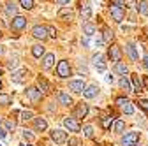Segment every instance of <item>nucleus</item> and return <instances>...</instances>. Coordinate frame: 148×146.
I'll use <instances>...</instances> for the list:
<instances>
[{
  "mask_svg": "<svg viewBox=\"0 0 148 146\" xmlns=\"http://www.w3.org/2000/svg\"><path fill=\"white\" fill-rule=\"evenodd\" d=\"M138 141H139L138 132H127L122 137V146H138Z\"/></svg>",
  "mask_w": 148,
  "mask_h": 146,
  "instance_id": "f257e3e1",
  "label": "nucleus"
},
{
  "mask_svg": "<svg viewBox=\"0 0 148 146\" xmlns=\"http://www.w3.org/2000/svg\"><path fill=\"white\" fill-rule=\"evenodd\" d=\"M109 12H111V18L116 21V23H122L123 21V16H125V12H123V9H122V5H118V4H113L109 7Z\"/></svg>",
  "mask_w": 148,
  "mask_h": 146,
  "instance_id": "f03ea898",
  "label": "nucleus"
},
{
  "mask_svg": "<svg viewBox=\"0 0 148 146\" xmlns=\"http://www.w3.org/2000/svg\"><path fill=\"white\" fill-rule=\"evenodd\" d=\"M116 104H118V107L122 109L125 115H132V113H134V107H132V104H131V100H129V99L118 97V99H116Z\"/></svg>",
  "mask_w": 148,
  "mask_h": 146,
  "instance_id": "7ed1b4c3",
  "label": "nucleus"
},
{
  "mask_svg": "<svg viewBox=\"0 0 148 146\" xmlns=\"http://www.w3.org/2000/svg\"><path fill=\"white\" fill-rule=\"evenodd\" d=\"M32 35H34L35 39H41V41L48 39V37H49V33H48V27H42V25H35V27L32 28Z\"/></svg>",
  "mask_w": 148,
  "mask_h": 146,
  "instance_id": "20e7f679",
  "label": "nucleus"
},
{
  "mask_svg": "<svg viewBox=\"0 0 148 146\" xmlns=\"http://www.w3.org/2000/svg\"><path fill=\"white\" fill-rule=\"evenodd\" d=\"M57 74L60 78H69L71 76V67H69V62L67 60L58 62V65H57Z\"/></svg>",
  "mask_w": 148,
  "mask_h": 146,
  "instance_id": "39448f33",
  "label": "nucleus"
},
{
  "mask_svg": "<svg viewBox=\"0 0 148 146\" xmlns=\"http://www.w3.org/2000/svg\"><path fill=\"white\" fill-rule=\"evenodd\" d=\"M27 27V18L25 16H14V20H12V23H11V28L14 30V32H20V30H23Z\"/></svg>",
  "mask_w": 148,
  "mask_h": 146,
  "instance_id": "423d86ee",
  "label": "nucleus"
},
{
  "mask_svg": "<svg viewBox=\"0 0 148 146\" xmlns=\"http://www.w3.org/2000/svg\"><path fill=\"white\" fill-rule=\"evenodd\" d=\"M64 125H65V129H69L71 132H79L81 130V125H79V121L76 120V118H65L64 120Z\"/></svg>",
  "mask_w": 148,
  "mask_h": 146,
  "instance_id": "0eeeda50",
  "label": "nucleus"
},
{
  "mask_svg": "<svg viewBox=\"0 0 148 146\" xmlns=\"http://www.w3.org/2000/svg\"><path fill=\"white\" fill-rule=\"evenodd\" d=\"M51 139L57 144H64L67 141V134L64 130H60V129H55V130H51Z\"/></svg>",
  "mask_w": 148,
  "mask_h": 146,
  "instance_id": "6e6552de",
  "label": "nucleus"
},
{
  "mask_svg": "<svg viewBox=\"0 0 148 146\" xmlns=\"http://www.w3.org/2000/svg\"><path fill=\"white\" fill-rule=\"evenodd\" d=\"M27 95H28V99H30L32 102H39V100L42 99V92H41L39 88H35V86H32V88L27 90Z\"/></svg>",
  "mask_w": 148,
  "mask_h": 146,
  "instance_id": "1a4fd4ad",
  "label": "nucleus"
},
{
  "mask_svg": "<svg viewBox=\"0 0 148 146\" xmlns=\"http://www.w3.org/2000/svg\"><path fill=\"white\" fill-rule=\"evenodd\" d=\"M88 115V104H85V102H81V104H78V107L74 109V118H85Z\"/></svg>",
  "mask_w": 148,
  "mask_h": 146,
  "instance_id": "9d476101",
  "label": "nucleus"
},
{
  "mask_svg": "<svg viewBox=\"0 0 148 146\" xmlns=\"http://www.w3.org/2000/svg\"><path fill=\"white\" fill-rule=\"evenodd\" d=\"M69 88L72 90V92L79 93V92H83V90L86 88V85H85V81H83V79H74V81H71V83H69Z\"/></svg>",
  "mask_w": 148,
  "mask_h": 146,
  "instance_id": "9b49d317",
  "label": "nucleus"
},
{
  "mask_svg": "<svg viewBox=\"0 0 148 146\" xmlns=\"http://www.w3.org/2000/svg\"><path fill=\"white\" fill-rule=\"evenodd\" d=\"M92 62H94V65H95V69L99 72H104L106 70V63H104V57H102V55H94Z\"/></svg>",
  "mask_w": 148,
  "mask_h": 146,
  "instance_id": "f8f14e48",
  "label": "nucleus"
},
{
  "mask_svg": "<svg viewBox=\"0 0 148 146\" xmlns=\"http://www.w3.org/2000/svg\"><path fill=\"white\" fill-rule=\"evenodd\" d=\"M28 76V70L27 69H21V70H16V72H12V81L14 83H23L25 81V78Z\"/></svg>",
  "mask_w": 148,
  "mask_h": 146,
  "instance_id": "ddd939ff",
  "label": "nucleus"
},
{
  "mask_svg": "<svg viewBox=\"0 0 148 146\" xmlns=\"http://www.w3.org/2000/svg\"><path fill=\"white\" fill-rule=\"evenodd\" d=\"M108 55H109V58L113 60V62H120V60H122V49H120L118 46H111Z\"/></svg>",
  "mask_w": 148,
  "mask_h": 146,
  "instance_id": "4468645a",
  "label": "nucleus"
},
{
  "mask_svg": "<svg viewBox=\"0 0 148 146\" xmlns=\"http://www.w3.org/2000/svg\"><path fill=\"white\" fill-rule=\"evenodd\" d=\"M97 93H99V88H97L95 85H90V86H86V88L83 90L85 99H94V97H97Z\"/></svg>",
  "mask_w": 148,
  "mask_h": 146,
  "instance_id": "2eb2a0df",
  "label": "nucleus"
},
{
  "mask_svg": "<svg viewBox=\"0 0 148 146\" xmlns=\"http://www.w3.org/2000/svg\"><path fill=\"white\" fill-rule=\"evenodd\" d=\"M53 62H55V55L53 53H48V55H44L42 57V69H51V65H53Z\"/></svg>",
  "mask_w": 148,
  "mask_h": 146,
  "instance_id": "dca6fc26",
  "label": "nucleus"
},
{
  "mask_svg": "<svg viewBox=\"0 0 148 146\" xmlns=\"http://www.w3.org/2000/svg\"><path fill=\"white\" fill-rule=\"evenodd\" d=\"M37 88H39L42 93H48L49 90H51V88H49V83H48L44 78H39V79H37Z\"/></svg>",
  "mask_w": 148,
  "mask_h": 146,
  "instance_id": "f3484780",
  "label": "nucleus"
},
{
  "mask_svg": "<svg viewBox=\"0 0 148 146\" xmlns=\"http://www.w3.org/2000/svg\"><path fill=\"white\" fill-rule=\"evenodd\" d=\"M34 125H35V129H37V130H41V132L48 129V123H46L44 118H35V120H34Z\"/></svg>",
  "mask_w": 148,
  "mask_h": 146,
  "instance_id": "a211bd4d",
  "label": "nucleus"
},
{
  "mask_svg": "<svg viewBox=\"0 0 148 146\" xmlns=\"http://www.w3.org/2000/svg\"><path fill=\"white\" fill-rule=\"evenodd\" d=\"M58 100H60V104H64V106H71V104H72L71 95L65 93V92H60V93H58Z\"/></svg>",
  "mask_w": 148,
  "mask_h": 146,
  "instance_id": "6ab92c4d",
  "label": "nucleus"
},
{
  "mask_svg": "<svg viewBox=\"0 0 148 146\" xmlns=\"http://www.w3.org/2000/svg\"><path fill=\"white\" fill-rule=\"evenodd\" d=\"M32 55L35 58H41V57H44V46H41V44H35L34 48H32Z\"/></svg>",
  "mask_w": 148,
  "mask_h": 146,
  "instance_id": "aec40b11",
  "label": "nucleus"
},
{
  "mask_svg": "<svg viewBox=\"0 0 148 146\" xmlns=\"http://www.w3.org/2000/svg\"><path fill=\"white\" fill-rule=\"evenodd\" d=\"M83 33L86 35V37H90V35H94V33H95V27L92 25L90 21H86V23L83 25Z\"/></svg>",
  "mask_w": 148,
  "mask_h": 146,
  "instance_id": "412c9836",
  "label": "nucleus"
},
{
  "mask_svg": "<svg viewBox=\"0 0 148 146\" xmlns=\"http://www.w3.org/2000/svg\"><path fill=\"white\" fill-rule=\"evenodd\" d=\"M120 86L125 90V92H134V88H132V85H131V81L127 79V76H123L122 79H120Z\"/></svg>",
  "mask_w": 148,
  "mask_h": 146,
  "instance_id": "4be33fe9",
  "label": "nucleus"
},
{
  "mask_svg": "<svg viewBox=\"0 0 148 146\" xmlns=\"http://www.w3.org/2000/svg\"><path fill=\"white\" fill-rule=\"evenodd\" d=\"M81 16H83V20H90L92 18V9L88 4H81Z\"/></svg>",
  "mask_w": 148,
  "mask_h": 146,
  "instance_id": "5701e85b",
  "label": "nucleus"
},
{
  "mask_svg": "<svg viewBox=\"0 0 148 146\" xmlns=\"http://www.w3.org/2000/svg\"><path fill=\"white\" fill-rule=\"evenodd\" d=\"M127 53H129V57H131L134 62L138 60V51H136V48H134V44H127Z\"/></svg>",
  "mask_w": 148,
  "mask_h": 146,
  "instance_id": "b1692460",
  "label": "nucleus"
},
{
  "mask_svg": "<svg viewBox=\"0 0 148 146\" xmlns=\"http://www.w3.org/2000/svg\"><path fill=\"white\" fill-rule=\"evenodd\" d=\"M115 72H116V74H127V65H123L122 62H116L115 63Z\"/></svg>",
  "mask_w": 148,
  "mask_h": 146,
  "instance_id": "393cba45",
  "label": "nucleus"
},
{
  "mask_svg": "<svg viewBox=\"0 0 148 146\" xmlns=\"http://www.w3.org/2000/svg\"><path fill=\"white\" fill-rule=\"evenodd\" d=\"M5 12H7L9 16H18V7H16L12 2H9V4L5 5Z\"/></svg>",
  "mask_w": 148,
  "mask_h": 146,
  "instance_id": "a878e982",
  "label": "nucleus"
},
{
  "mask_svg": "<svg viewBox=\"0 0 148 146\" xmlns=\"http://www.w3.org/2000/svg\"><path fill=\"white\" fill-rule=\"evenodd\" d=\"M132 88H134V92H141L143 90V83L139 81L138 76H132Z\"/></svg>",
  "mask_w": 148,
  "mask_h": 146,
  "instance_id": "bb28decb",
  "label": "nucleus"
},
{
  "mask_svg": "<svg viewBox=\"0 0 148 146\" xmlns=\"http://www.w3.org/2000/svg\"><path fill=\"white\" fill-rule=\"evenodd\" d=\"M138 11H139L143 16H148V2H146V0H141V2H139Z\"/></svg>",
  "mask_w": 148,
  "mask_h": 146,
  "instance_id": "cd10ccee",
  "label": "nucleus"
},
{
  "mask_svg": "<svg viewBox=\"0 0 148 146\" xmlns=\"http://www.w3.org/2000/svg\"><path fill=\"white\" fill-rule=\"evenodd\" d=\"M113 37H115V35H113V30H109V28H104L102 41H104V42H111V41H113Z\"/></svg>",
  "mask_w": 148,
  "mask_h": 146,
  "instance_id": "c85d7f7f",
  "label": "nucleus"
},
{
  "mask_svg": "<svg viewBox=\"0 0 148 146\" xmlns=\"http://www.w3.org/2000/svg\"><path fill=\"white\" fill-rule=\"evenodd\" d=\"M83 136L88 137V139L94 137V127H92V125H85V127H83Z\"/></svg>",
  "mask_w": 148,
  "mask_h": 146,
  "instance_id": "c756f323",
  "label": "nucleus"
},
{
  "mask_svg": "<svg viewBox=\"0 0 148 146\" xmlns=\"http://www.w3.org/2000/svg\"><path fill=\"white\" fill-rule=\"evenodd\" d=\"M58 18H69V20H71V18H72V11L71 9H60L58 11Z\"/></svg>",
  "mask_w": 148,
  "mask_h": 146,
  "instance_id": "7c9ffc66",
  "label": "nucleus"
},
{
  "mask_svg": "<svg viewBox=\"0 0 148 146\" xmlns=\"http://www.w3.org/2000/svg\"><path fill=\"white\" fill-rule=\"evenodd\" d=\"M111 123H113V118H111V116H104V118L101 120V125L104 127V129H109Z\"/></svg>",
  "mask_w": 148,
  "mask_h": 146,
  "instance_id": "2f4dec72",
  "label": "nucleus"
},
{
  "mask_svg": "<svg viewBox=\"0 0 148 146\" xmlns=\"http://www.w3.org/2000/svg\"><path fill=\"white\" fill-rule=\"evenodd\" d=\"M123 129H125V123H123L122 120H116V121H115V132L120 134V132H123Z\"/></svg>",
  "mask_w": 148,
  "mask_h": 146,
  "instance_id": "473e14b6",
  "label": "nucleus"
},
{
  "mask_svg": "<svg viewBox=\"0 0 148 146\" xmlns=\"http://www.w3.org/2000/svg\"><path fill=\"white\" fill-rule=\"evenodd\" d=\"M20 5L23 9H32L34 7V0H20Z\"/></svg>",
  "mask_w": 148,
  "mask_h": 146,
  "instance_id": "72a5a7b5",
  "label": "nucleus"
},
{
  "mask_svg": "<svg viewBox=\"0 0 148 146\" xmlns=\"http://www.w3.org/2000/svg\"><path fill=\"white\" fill-rule=\"evenodd\" d=\"M0 104H2V106L11 104V97H9V95H5V93H0Z\"/></svg>",
  "mask_w": 148,
  "mask_h": 146,
  "instance_id": "f704fd0d",
  "label": "nucleus"
},
{
  "mask_svg": "<svg viewBox=\"0 0 148 146\" xmlns=\"http://www.w3.org/2000/svg\"><path fill=\"white\" fill-rule=\"evenodd\" d=\"M32 118H34V113H32V111H23V113H21V120H23V121H28V120H32Z\"/></svg>",
  "mask_w": 148,
  "mask_h": 146,
  "instance_id": "c9c22d12",
  "label": "nucleus"
},
{
  "mask_svg": "<svg viewBox=\"0 0 148 146\" xmlns=\"http://www.w3.org/2000/svg\"><path fill=\"white\" fill-rule=\"evenodd\" d=\"M138 104H139V107L143 109V111H145V113L148 115V100H145V99H141V100H139Z\"/></svg>",
  "mask_w": 148,
  "mask_h": 146,
  "instance_id": "e433bc0d",
  "label": "nucleus"
},
{
  "mask_svg": "<svg viewBox=\"0 0 148 146\" xmlns=\"http://www.w3.org/2000/svg\"><path fill=\"white\" fill-rule=\"evenodd\" d=\"M69 146H81V141L78 137H72V139H69Z\"/></svg>",
  "mask_w": 148,
  "mask_h": 146,
  "instance_id": "4c0bfd02",
  "label": "nucleus"
},
{
  "mask_svg": "<svg viewBox=\"0 0 148 146\" xmlns=\"http://www.w3.org/2000/svg\"><path fill=\"white\" fill-rule=\"evenodd\" d=\"M14 127H16V123H14L12 120H7V121H5V129H7V130H14Z\"/></svg>",
  "mask_w": 148,
  "mask_h": 146,
  "instance_id": "58836bf2",
  "label": "nucleus"
},
{
  "mask_svg": "<svg viewBox=\"0 0 148 146\" xmlns=\"http://www.w3.org/2000/svg\"><path fill=\"white\" fill-rule=\"evenodd\" d=\"M16 65H18V58H11V60H9V63H7V67H9V69H16Z\"/></svg>",
  "mask_w": 148,
  "mask_h": 146,
  "instance_id": "ea45409f",
  "label": "nucleus"
},
{
  "mask_svg": "<svg viewBox=\"0 0 148 146\" xmlns=\"http://www.w3.org/2000/svg\"><path fill=\"white\" fill-rule=\"evenodd\" d=\"M23 137H25L27 141H34V136H32L28 130H25V132H23Z\"/></svg>",
  "mask_w": 148,
  "mask_h": 146,
  "instance_id": "a19ab883",
  "label": "nucleus"
},
{
  "mask_svg": "<svg viewBox=\"0 0 148 146\" xmlns=\"http://www.w3.org/2000/svg\"><path fill=\"white\" fill-rule=\"evenodd\" d=\"M48 33L51 35V37H57V30H55L53 27H48Z\"/></svg>",
  "mask_w": 148,
  "mask_h": 146,
  "instance_id": "79ce46f5",
  "label": "nucleus"
},
{
  "mask_svg": "<svg viewBox=\"0 0 148 146\" xmlns=\"http://www.w3.org/2000/svg\"><path fill=\"white\" fill-rule=\"evenodd\" d=\"M143 86L145 90H148V76H143Z\"/></svg>",
  "mask_w": 148,
  "mask_h": 146,
  "instance_id": "37998d69",
  "label": "nucleus"
},
{
  "mask_svg": "<svg viewBox=\"0 0 148 146\" xmlns=\"http://www.w3.org/2000/svg\"><path fill=\"white\" fill-rule=\"evenodd\" d=\"M143 65L148 69V55H145V58H143Z\"/></svg>",
  "mask_w": 148,
  "mask_h": 146,
  "instance_id": "c03bdc74",
  "label": "nucleus"
},
{
  "mask_svg": "<svg viewBox=\"0 0 148 146\" xmlns=\"http://www.w3.org/2000/svg\"><path fill=\"white\" fill-rule=\"evenodd\" d=\"M106 81H108V83H113V76H111V74L106 76Z\"/></svg>",
  "mask_w": 148,
  "mask_h": 146,
  "instance_id": "a18cd8bd",
  "label": "nucleus"
},
{
  "mask_svg": "<svg viewBox=\"0 0 148 146\" xmlns=\"http://www.w3.org/2000/svg\"><path fill=\"white\" fill-rule=\"evenodd\" d=\"M57 2H58V4H62V5H64V4H69V2H71V0H57Z\"/></svg>",
  "mask_w": 148,
  "mask_h": 146,
  "instance_id": "49530a36",
  "label": "nucleus"
},
{
  "mask_svg": "<svg viewBox=\"0 0 148 146\" xmlns=\"http://www.w3.org/2000/svg\"><path fill=\"white\" fill-rule=\"evenodd\" d=\"M0 137H5V130L4 129H0Z\"/></svg>",
  "mask_w": 148,
  "mask_h": 146,
  "instance_id": "de8ad7c7",
  "label": "nucleus"
},
{
  "mask_svg": "<svg viewBox=\"0 0 148 146\" xmlns=\"http://www.w3.org/2000/svg\"><path fill=\"white\" fill-rule=\"evenodd\" d=\"M115 2H116L118 5H122V4H125V0H115Z\"/></svg>",
  "mask_w": 148,
  "mask_h": 146,
  "instance_id": "09e8293b",
  "label": "nucleus"
},
{
  "mask_svg": "<svg viewBox=\"0 0 148 146\" xmlns=\"http://www.w3.org/2000/svg\"><path fill=\"white\" fill-rule=\"evenodd\" d=\"M4 53V46H0V55H2Z\"/></svg>",
  "mask_w": 148,
  "mask_h": 146,
  "instance_id": "8fccbe9b",
  "label": "nucleus"
},
{
  "mask_svg": "<svg viewBox=\"0 0 148 146\" xmlns=\"http://www.w3.org/2000/svg\"><path fill=\"white\" fill-rule=\"evenodd\" d=\"M0 90H2V83H0Z\"/></svg>",
  "mask_w": 148,
  "mask_h": 146,
  "instance_id": "3c124183",
  "label": "nucleus"
},
{
  "mask_svg": "<svg viewBox=\"0 0 148 146\" xmlns=\"http://www.w3.org/2000/svg\"><path fill=\"white\" fill-rule=\"evenodd\" d=\"M0 76H2V70H0Z\"/></svg>",
  "mask_w": 148,
  "mask_h": 146,
  "instance_id": "603ef678",
  "label": "nucleus"
}]
</instances>
